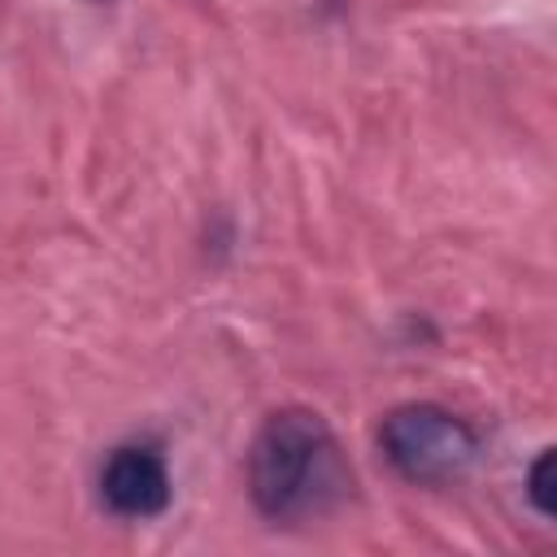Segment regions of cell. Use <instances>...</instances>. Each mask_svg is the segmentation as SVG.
Masks as SVG:
<instances>
[{
    "label": "cell",
    "instance_id": "obj_1",
    "mask_svg": "<svg viewBox=\"0 0 557 557\" xmlns=\"http://www.w3.org/2000/svg\"><path fill=\"white\" fill-rule=\"evenodd\" d=\"M339 487L331 426L313 409L270 413L248 448V496L270 522L300 518Z\"/></svg>",
    "mask_w": 557,
    "mask_h": 557
},
{
    "label": "cell",
    "instance_id": "obj_3",
    "mask_svg": "<svg viewBox=\"0 0 557 557\" xmlns=\"http://www.w3.org/2000/svg\"><path fill=\"white\" fill-rule=\"evenodd\" d=\"M100 500L117 518H157L170 505V470L152 444H122L100 466Z\"/></svg>",
    "mask_w": 557,
    "mask_h": 557
},
{
    "label": "cell",
    "instance_id": "obj_2",
    "mask_svg": "<svg viewBox=\"0 0 557 557\" xmlns=\"http://www.w3.org/2000/svg\"><path fill=\"white\" fill-rule=\"evenodd\" d=\"M379 444L392 470L409 483H453L474 466L479 453L474 431L431 400L396 405L379 426Z\"/></svg>",
    "mask_w": 557,
    "mask_h": 557
},
{
    "label": "cell",
    "instance_id": "obj_4",
    "mask_svg": "<svg viewBox=\"0 0 557 557\" xmlns=\"http://www.w3.org/2000/svg\"><path fill=\"white\" fill-rule=\"evenodd\" d=\"M548 474H553V448H544V453L531 461V470H527V500H531V509H535L540 518L553 513V483H548Z\"/></svg>",
    "mask_w": 557,
    "mask_h": 557
}]
</instances>
